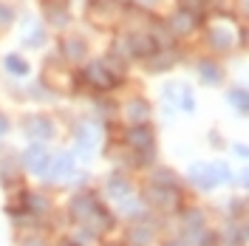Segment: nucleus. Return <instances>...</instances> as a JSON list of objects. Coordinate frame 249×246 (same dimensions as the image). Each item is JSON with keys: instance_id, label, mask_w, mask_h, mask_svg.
Instances as JSON below:
<instances>
[{"instance_id": "nucleus-6", "label": "nucleus", "mask_w": 249, "mask_h": 246, "mask_svg": "<svg viewBox=\"0 0 249 246\" xmlns=\"http://www.w3.org/2000/svg\"><path fill=\"white\" fill-rule=\"evenodd\" d=\"M26 133L31 139H51L54 136V124H51L48 116H31L26 122Z\"/></svg>"}, {"instance_id": "nucleus-9", "label": "nucleus", "mask_w": 249, "mask_h": 246, "mask_svg": "<svg viewBox=\"0 0 249 246\" xmlns=\"http://www.w3.org/2000/svg\"><path fill=\"white\" fill-rule=\"evenodd\" d=\"M124 113H127V119H130V122L142 124L144 119H147V113H150V105H147V102H142V99H130V102L124 105Z\"/></svg>"}, {"instance_id": "nucleus-3", "label": "nucleus", "mask_w": 249, "mask_h": 246, "mask_svg": "<svg viewBox=\"0 0 249 246\" xmlns=\"http://www.w3.org/2000/svg\"><path fill=\"white\" fill-rule=\"evenodd\" d=\"M74 167H77L74 153H60V156H54V158L48 161L46 176H48V181H65V178L74 173Z\"/></svg>"}, {"instance_id": "nucleus-17", "label": "nucleus", "mask_w": 249, "mask_h": 246, "mask_svg": "<svg viewBox=\"0 0 249 246\" xmlns=\"http://www.w3.org/2000/svg\"><path fill=\"white\" fill-rule=\"evenodd\" d=\"M210 40L215 43V48H230L232 46V31H224V29H210Z\"/></svg>"}, {"instance_id": "nucleus-5", "label": "nucleus", "mask_w": 249, "mask_h": 246, "mask_svg": "<svg viewBox=\"0 0 249 246\" xmlns=\"http://www.w3.org/2000/svg\"><path fill=\"white\" fill-rule=\"evenodd\" d=\"M133 150H153V133H150V127H142V124H136V127H130V133H127V139H124Z\"/></svg>"}, {"instance_id": "nucleus-24", "label": "nucleus", "mask_w": 249, "mask_h": 246, "mask_svg": "<svg viewBox=\"0 0 249 246\" xmlns=\"http://www.w3.org/2000/svg\"><path fill=\"white\" fill-rule=\"evenodd\" d=\"M230 212L232 215H244V201H232L230 204Z\"/></svg>"}, {"instance_id": "nucleus-15", "label": "nucleus", "mask_w": 249, "mask_h": 246, "mask_svg": "<svg viewBox=\"0 0 249 246\" xmlns=\"http://www.w3.org/2000/svg\"><path fill=\"white\" fill-rule=\"evenodd\" d=\"M227 102H230V105H232V108L238 110V113H241V116H244V113H247V110H249V102H247V91H244V88H232V91L227 93Z\"/></svg>"}, {"instance_id": "nucleus-14", "label": "nucleus", "mask_w": 249, "mask_h": 246, "mask_svg": "<svg viewBox=\"0 0 249 246\" xmlns=\"http://www.w3.org/2000/svg\"><path fill=\"white\" fill-rule=\"evenodd\" d=\"M108 193H110V195H113L116 201L124 198V195H130V184H127V178H124V176H110Z\"/></svg>"}, {"instance_id": "nucleus-29", "label": "nucleus", "mask_w": 249, "mask_h": 246, "mask_svg": "<svg viewBox=\"0 0 249 246\" xmlns=\"http://www.w3.org/2000/svg\"><path fill=\"white\" fill-rule=\"evenodd\" d=\"M108 246H119V244H108Z\"/></svg>"}, {"instance_id": "nucleus-21", "label": "nucleus", "mask_w": 249, "mask_h": 246, "mask_svg": "<svg viewBox=\"0 0 249 246\" xmlns=\"http://www.w3.org/2000/svg\"><path fill=\"white\" fill-rule=\"evenodd\" d=\"M173 29L176 31H190L193 29V15H176L173 17Z\"/></svg>"}, {"instance_id": "nucleus-2", "label": "nucleus", "mask_w": 249, "mask_h": 246, "mask_svg": "<svg viewBox=\"0 0 249 246\" xmlns=\"http://www.w3.org/2000/svg\"><path fill=\"white\" fill-rule=\"evenodd\" d=\"M102 204L96 201V195L93 193H79V195H74L71 198V207H68V212H71V218L74 221H79V224H88L93 215H96V210H99Z\"/></svg>"}, {"instance_id": "nucleus-4", "label": "nucleus", "mask_w": 249, "mask_h": 246, "mask_svg": "<svg viewBox=\"0 0 249 246\" xmlns=\"http://www.w3.org/2000/svg\"><path fill=\"white\" fill-rule=\"evenodd\" d=\"M48 161H51V156L46 153V147L43 144H31L29 150L23 153V164H26V170L29 173H46V167H48Z\"/></svg>"}, {"instance_id": "nucleus-27", "label": "nucleus", "mask_w": 249, "mask_h": 246, "mask_svg": "<svg viewBox=\"0 0 249 246\" xmlns=\"http://www.w3.org/2000/svg\"><path fill=\"white\" fill-rule=\"evenodd\" d=\"M6 130H9V119L0 113V136H6Z\"/></svg>"}, {"instance_id": "nucleus-20", "label": "nucleus", "mask_w": 249, "mask_h": 246, "mask_svg": "<svg viewBox=\"0 0 249 246\" xmlns=\"http://www.w3.org/2000/svg\"><path fill=\"white\" fill-rule=\"evenodd\" d=\"M65 57H68V60H82V57H85V46H82L79 40H68V43H65Z\"/></svg>"}, {"instance_id": "nucleus-26", "label": "nucleus", "mask_w": 249, "mask_h": 246, "mask_svg": "<svg viewBox=\"0 0 249 246\" xmlns=\"http://www.w3.org/2000/svg\"><path fill=\"white\" fill-rule=\"evenodd\" d=\"M164 246H190V244H187V238H170Z\"/></svg>"}, {"instance_id": "nucleus-19", "label": "nucleus", "mask_w": 249, "mask_h": 246, "mask_svg": "<svg viewBox=\"0 0 249 246\" xmlns=\"http://www.w3.org/2000/svg\"><path fill=\"white\" fill-rule=\"evenodd\" d=\"M142 210H144V207H142L133 195H124V198H119V212H122V215H139Z\"/></svg>"}, {"instance_id": "nucleus-12", "label": "nucleus", "mask_w": 249, "mask_h": 246, "mask_svg": "<svg viewBox=\"0 0 249 246\" xmlns=\"http://www.w3.org/2000/svg\"><path fill=\"white\" fill-rule=\"evenodd\" d=\"M88 79H91L96 88H108V85H113V77L108 74L105 65H91V68H88Z\"/></svg>"}, {"instance_id": "nucleus-16", "label": "nucleus", "mask_w": 249, "mask_h": 246, "mask_svg": "<svg viewBox=\"0 0 249 246\" xmlns=\"http://www.w3.org/2000/svg\"><path fill=\"white\" fill-rule=\"evenodd\" d=\"M201 79L210 82V85H218L224 79V74H221V68H218L215 62H201Z\"/></svg>"}, {"instance_id": "nucleus-13", "label": "nucleus", "mask_w": 249, "mask_h": 246, "mask_svg": "<svg viewBox=\"0 0 249 246\" xmlns=\"http://www.w3.org/2000/svg\"><path fill=\"white\" fill-rule=\"evenodd\" d=\"M181 215H184V224H187V227H190L193 232H204V229H207V224H204V212H201V210H196V207H187Z\"/></svg>"}, {"instance_id": "nucleus-28", "label": "nucleus", "mask_w": 249, "mask_h": 246, "mask_svg": "<svg viewBox=\"0 0 249 246\" xmlns=\"http://www.w3.org/2000/svg\"><path fill=\"white\" fill-rule=\"evenodd\" d=\"M57 246H82V244H79V241H74V238H62Z\"/></svg>"}, {"instance_id": "nucleus-8", "label": "nucleus", "mask_w": 249, "mask_h": 246, "mask_svg": "<svg viewBox=\"0 0 249 246\" xmlns=\"http://www.w3.org/2000/svg\"><path fill=\"white\" fill-rule=\"evenodd\" d=\"M77 141L79 147H85V150H91L99 144V127L93 122H79L77 124Z\"/></svg>"}, {"instance_id": "nucleus-22", "label": "nucleus", "mask_w": 249, "mask_h": 246, "mask_svg": "<svg viewBox=\"0 0 249 246\" xmlns=\"http://www.w3.org/2000/svg\"><path fill=\"white\" fill-rule=\"evenodd\" d=\"M26 43H43V31L37 26H31V31L26 29Z\"/></svg>"}, {"instance_id": "nucleus-11", "label": "nucleus", "mask_w": 249, "mask_h": 246, "mask_svg": "<svg viewBox=\"0 0 249 246\" xmlns=\"http://www.w3.org/2000/svg\"><path fill=\"white\" fill-rule=\"evenodd\" d=\"M26 212H31V215H46L48 198L43 193H26Z\"/></svg>"}, {"instance_id": "nucleus-25", "label": "nucleus", "mask_w": 249, "mask_h": 246, "mask_svg": "<svg viewBox=\"0 0 249 246\" xmlns=\"http://www.w3.org/2000/svg\"><path fill=\"white\" fill-rule=\"evenodd\" d=\"M23 246H48L43 238H29V241H23Z\"/></svg>"}, {"instance_id": "nucleus-10", "label": "nucleus", "mask_w": 249, "mask_h": 246, "mask_svg": "<svg viewBox=\"0 0 249 246\" xmlns=\"http://www.w3.org/2000/svg\"><path fill=\"white\" fill-rule=\"evenodd\" d=\"M167 96H170L173 102H178L184 110H193L196 108V99H193V93H190V88H181V85H170L167 88Z\"/></svg>"}, {"instance_id": "nucleus-1", "label": "nucleus", "mask_w": 249, "mask_h": 246, "mask_svg": "<svg viewBox=\"0 0 249 246\" xmlns=\"http://www.w3.org/2000/svg\"><path fill=\"white\" fill-rule=\"evenodd\" d=\"M230 178H232V173H230V167H227L224 161L193 164V170H190V181H193L196 187H201V190H213L215 184L230 181Z\"/></svg>"}, {"instance_id": "nucleus-18", "label": "nucleus", "mask_w": 249, "mask_h": 246, "mask_svg": "<svg viewBox=\"0 0 249 246\" xmlns=\"http://www.w3.org/2000/svg\"><path fill=\"white\" fill-rule=\"evenodd\" d=\"M3 65L12 71V74H17V77H23V74H29V65L23 62V57H17V54H9L6 60H3Z\"/></svg>"}, {"instance_id": "nucleus-7", "label": "nucleus", "mask_w": 249, "mask_h": 246, "mask_svg": "<svg viewBox=\"0 0 249 246\" xmlns=\"http://www.w3.org/2000/svg\"><path fill=\"white\" fill-rule=\"evenodd\" d=\"M153 238H156L153 224H136L127 232V244L130 246H147V244H153Z\"/></svg>"}, {"instance_id": "nucleus-23", "label": "nucleus", "mask_w": 249, "mask_h": 246, "mask_svg": "<svg viewBox=\"0 0 249 246\" xmlns=\"http://www.w3.org/2000/svg\"><path fill=\"white\" fill-rule=\"evenodd\" d=\"M12 17H15V12H12L9 6H3V3H0V26H9V23H12Z\"/></svg>"}]
</instances>
